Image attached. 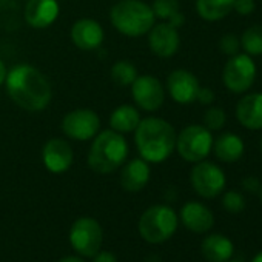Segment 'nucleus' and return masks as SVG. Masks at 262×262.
<instances>
[{
	"instance_id": "f257e3e1",
	"label": "nucleus",
	"mask_w": 262,
	"mask_h": 262,
	"mask_svg": "<svg viewBox=\"0 0 262 262\" xmlns=\"http://www.w3.org/2000/svg\"><path fill=\"white\" fill-rule=\"evenodd\" d=\"M10 99L30 113L43 111L53 99V88L48 77L30 63H17L8 70L5 83Z\"/></svg>"
},
{
	"instance_id": "f03ea898",
	"label": "nucleus",
	"mask_w": 262,
	"mask_h": 262,
	"mask_svg": "<svg viewBox=\"0 0 262 262\" xmlns=\"http://www.w3.org/2000/svg\"><path fill=\"white\" fill-rule=\"evenodd\" d=\"M178 133L174 126L158 116L141 119L135 129V144L144 161L148 164L165 162L176 150Z\"/></svg>"
},
{
	"instance_id": "7ed1b4c3",
	"label": "nucleus",
	"mask_w": 262,
	"mask_h": 262,
	"mask_svg": "<svg viewBox=\"0 0 262 262\" xmlns=\"http://www.w3.org/2000/svg\"><path fill=\"white\" fill-rule=\"evenodd\" d=\"M88 151V167L97 174H110L120 168L128 158V142L123 135L114 129H102L91 139Z\"/></svg>"
},
{
	"instance_id": "20e7f679",
	"label": "nucleus",
	"mask_w": 262,
	"mask_h": 262,
	"mask_svg": "<svg viewBox=\"0 0 262 262\" xmlns=\"http://www.w3.org/2000/svg\"><path fill=\"white\" fill-rule=\"evenodd\" d=\"M113 28L126 37H142L156 24L151 5L142 0H117L110 10Z\"/></svg>"
},
{
	"instance_id": "39448f33",
	"label": "nucleus",
	"mask_w": 262,
	"mask_h": 262,
	"mask_svg": "<svg viewBox=\"0 0 262 262\" xmlns=\"http://www.w3.org/2000/svg\"><path fill=\"white\" fill-rule=\"evenodd\" d=\"M178 214L168 205H153L139 219V233L150 244L168 241L178 228Z\"/></svg>"
},
{
	"instance_id": "423d86ee",
	"label": "nucleus",
	"mask_w": 262,
	"mask_h": 262,
	"mask_svg": "<svg viewBox=\"0 0 262 262\" xmlns=\"http://www.w3.org/2000/svg\"><path fill=\"white\" fill-rule=\"evenodd\" d=\"M213 141L211 131L204 125H187L176 138V151L184 161L196 164L211 153Z\"/></svg>"
},
{
	"instance_id": "0eeeda50",
	"label": "nucleus",
	"mask_w": 262,
	"mask_h": 262,
	"mask_svg": "<svg viewBox=\"0 0 262 262\" xmlns=\"http://www.w3.org/2000/svg\"><path fill=\"white\" fill-rule=\"evenodd\" d=\"M60 129L68 139L86 142L100 131V117L91 108H76L63 116Z\"/></svg>"
},
{
	"instance_id": "6e6552de",
	"label": "nucleus",
	"mask_w": 262,
	"mask_h": 262,
	"mask_svg": "<svg viewBox=\"0 0 262 262\" xmlns=\"http://www.w3.org/2000/svg\"><path fill=\"white\" fill-rule=\"evenodd\" d=\"M256 79V65L251 59V56L245 53H237L231 57H228L224 71H222V80L228 91L234 94H242L251 88Z\"/></svg>"
},
{
	"instance_id": "1a4fd4ad",
	"label": "nucleus",
	"mask_w": 262,
	"mask_h": 262,
	"mask_svg": "<svg viewBox=\"0 0 262 262\" xmlns=\"http://www.w3.org/2000/svg\"><path fill=\"white\" fill-rule=\"evenodd\" d=\"M103 231L100 224L93 217H79L70 230L71 247L82 256L93 257L100 251Z\"/></svg>"
},
{
	"instance_id": "9d476101",
	"label": "nucleus",
	"mask_w": 262,
	"mask_h": 262,
	"mask_svg": "<svg viewBox=\"0 0 262 262\" xmlns=\"http://www.w3.org/2000/svg\"><path fill=\"white\" fill-rule=\"evenodd\" d=\"M129 88L135 105L142 111L155 113L165 102V86L153 74H139Z\"/></svg>"
},
{
	"instance_id": "9b49d317",
	"label": "nucleus",
	"mask_w": 262,
	"mask_h": 262,
	"mask_svg": "<svg viewBox=\"0 0 262 262\" xmlns=\"http://www.w3.org/2000/svg\"><path fill=\"white\" fill-rule=\"evenodd\" d=\"M190 181L194 191L205 199H213L219 196L224 191L227 182L222 168L208 161L196 162L190 173Z\"/></svg>"
},
{
	"instance_id": "f8f14e48",
	"label": "nucleus",
	"mask_w": 262,
	"mask_h": 262,
	"mask_svg": "<svg viewBox=\"0 0 262 262\" xmlns=\"http://www.w3.org/2000/svg\"><path fill=\"white\" fill-rule=\"evenodd\" d=\"M147 36H148V47L151 53L161 59H170L179 51L181 47L179 30L170 25L168 22L155 24Z\"/></svg>"
},
{
	"instance_id": "ddd939ff",
	"label": "nucleus",
	"mask_w": 262,
	"mask_h": 262,
	"mask_svg": "<svg viewBox=\"0 0 262 262\" xmlns=\"http://www.w3.org/2000/svg\"><path fill=\"white\" fill-rule=\"evenodd\" d=\"M74 161V151L67 139L51 138L42 148V162L45 168L53 174H62L68 171Z\"/></svg>"
},
{
	"instance_id": "4468645a",
	"label": "nucleus",
	"mask_w": 262,
	"mask_h": 262,
	"mask_svg": "<svg viewBox=\"0 0 262 262\" xmlns=\"http://www.w3.org/2000/svg\"><path fill=\"white\" fill-rule=\"evenodd\" d=\"M70 39L80 51H94L102 47L105 40V31L97 20L83 17L71 25Z\"/></svg>"
},
{
	"instance_id": "2eb2a0df",
	"label": "nucleus",
	"mask_w": 262,
	"mask_h": 262,
	"mask_svg": "<svg viewBox=\"0 0 262 262\" xmlns=\"http://www.w3.org/2000/svg\"><path fill=\"white\" fill-rule=\"evenodd\" d=\"M201 85L198 77L188 70H174L167 77V91L170 97L181 105H190L196 100Z\"/></svg>"
},
{
	"instance_id": "dca6fc26",
	"label": "nucleus",
	"mask_w": 262,
	"mask_h": 262,
	"mask_svg": "<svg viewBox=\"0 0 262 262\" xmlns=\"http://www.w3.org/2000/svg\"><path fill=\"white\" fill-rule=\"evenodd\" d=\"M60 5L57 0H28L24 8L25 22L34 30L50 28L59 17Z\"/></svg>"
},
{
	"instance_id": "f3484780",
	"label": "nucleus",
	"mask_w": 262,
	"mask_h": 262,
	"mask_svg": "<svg viewBox=\"0 0 262 262\" xmlns=\"http://www.w3.org/2000/svg\"><path fill=\"white\" fill-rule=\"evenodd\" d=\"M151 168L142 158L131 159L122 165L120 170V187L128 193H138L144 190L150 181Z\"/></svg>"
},
{
	"instance_id": "a211bd4d",
	"label": "nucleus",
	"mask_w": 262,
	"mask_h": 262,
	"mask_svg": "<svg viewBox=\"0 0 262 262\" xmlns=\"http://www.w3.org/2000/svg\"><path fill=\"white\" fill-rule=\"evenodd\" d=\"M236 117L247 129H262V93L245 94L236 105Z\"/></svg>"
},
{
	"instance_id": "6ab92c4d",
	"label": "nucleus",
	"mask_w": 262,
	"mask_h": 262,
	"mask_svg": "<svg viewBox=\"0 0 262 262\" xmlns=\"http://www.w3.org/2000/svg\"><path fill=\"white\" fill-rule=\"evenodd\" d=\"M182 224L193 233H207L214 225V216L208 207L201 202H187L181 210Z\"/></svg>"
},
{
	"instance_id": "aec40b11",
	"label": "nucleus",
	"mask_w": 262,
	"mask_h": 262,
	"mask_svg": "<svg viewBox=\"0 0 262 262\" xmlns=\"http://www.w3.org/2000/svg\"><path fill=\"white\" fill-rule=\"evenodd\" d=\"M141 113L136 105L123 103L116 106L111 114H110V128L117 131L120 135H128L135 133V129L138 128L141 122Z\"/></svg>"
},
{
	"instance_id": "412c9836",
	"label": "nucleus",
	"mask_w": 262,
	"mask_h": 262,
	"mask_svg": "<svg viewBox=\"0 0 262 262\" xmlns=\"http://www.w3.org/2000/svg\"><path fill=\"white\" fill-rule=\"evenodd\" d=\"M211 150L214 151V156L221 162L233 164L242 158L245 145H244V141L241 139V136L228 131V133H224V135L217 136L216 141H213Z\"/></svg>"
},
{
	"instance_id": "4be33fe9",
	"label": "nucleus",
	"mask_w": 262,
	"mask_h": 262,
	"mask_svg": "<svg viewBox=\"0 0 262 262\" xmlns=\"http://www.w3.org/2000/svg\"><path fill=\"white\" fill-rule=\"evenodd\" d=\"M201 251L208 262H227L234 253V245L224 234H210L204 239Z\"/></svg>"
},
{
	"instance_id": "5701e85b",
	"label": "nucleus",
	"mask_w": 262,
	"mask_h": 262,
	"mask_svg": "<svg viewBox=\"0 0 262 262\" xmlns=\"http://www.w3.org/2000/svg\"><path fill=\"white\" fill-rule=\"evenodd\" d=\"M234 0H196V11L207 22L225 19L233 11Z\"/></svg>"
},
{
	"instance_id": "b1692460",
	"label": "nucleus",
	"mask_w": 262,
	"mask_h": 262,
	"mask_svg": "<svg viewBox=\"0 0 262 262\" xmlns=\"http://www.w3.org/2000/svg\"><path fill=\"white\" fill-rule=\"evenodd\" d=\"M110 76H111V80L117 86H131V83L136 80L139 73H138V68L133 65V62L117 60L113 63L110 70Z\"/></svg>"
},
{
	"instance_id": "393cba45",
	"label": "nucleus",
	"mask_w": 262,
	"mask_h": 262,
	"mask_svg": "<svg viewBox=\"0 0 262 262\" xmlns=\"http://www.w3.org/2000/svg\"><path fill=\"white\" fill-rule=\"evenodd\" d=\"M241 47L248 56H262V25L247 28L241 37Z\"/></svg>"
},
{
	"instance_id": "a878e982",
	"label": "nucleus",
	"mask_w": 262,
	"mask_h": 262,
	"mask_svg": "<svg viewBox=\"0 0 262 262\" xmlns=\"http://www.w3.org/2000/svg\"><path fill=\"white\" fill-rule=\"evenodd\" d=\"M151 10L156 19L162 22H168L174 14L181 11V5H179V0H155Z\"/></svg>"
},
{
	"instance_id": "bb28decb",
	"label": "nucleus",
	"mask_w": 262,
	"mask_h": 262,
	"mask_svg": "<svg viewBox=\"0 0 262 262\" xmlns=\"http://www.w3.org/2000/svg\"><path fill=\"white\" fill-rule=\"evenodd\" d=\"M225 122H227V114L219 106H211L204 114V126L208 128L210 131L221 129L225 125Z\"/></svg>"
},
{
	"instance_id": "cd10ccee",
	"label": "nucleus",
	"mask_w": 262,
	"mask_h": 262,
	"mask_svg": "<svg viewBox=\"0 0 262 262\" xmlns=\"http://www.w3.org/2000/svg\"><path fill=\"white\" fill-rule=\"evenodd\" d=\"M222 207L228 211V213H241L245 208V198L236 191V190H230L224 194L222 198Z\"/></svg>"
},
{
	"instance_id": "c85d7f7f",
	"label": "nucleus",
	"mask_w": 262,
	"mask_h": 262,
	"mask_svg": "<svg viewBox=\"0 0 262 262\" xmlns=\"http://www.w3.org/2000/svg\"><path fill=\"white\" fill-rule=\"evenodd\" d=\"M219 48L228 57L234 56L241 50V39L236 34H224L219 40Z\"/></svg>"
},
{
	"instance_id": "c756f323",
	"label": "nucleus",
	"mask_w": 262,
	"mask_h": 262,
	"mask_svg": "<svg viewBox=\"0 0 262 262\" xmlns=\"http://www.w3.org/2000/svg\"><path fill=\"white\" fill-rule=\"evenodd\" d=\"M254 8H256L254 0H234L233 4V10L239 16H250L254 11Z\"/></svg>"
},
{
	"instance_id": "7c9ffc66",
	"label": "nucleus",
	"mask_w": 262,
	"mask_h": 262,
	"mask_svg": "<svg viewBox=\"0 0 262 262\" xmlns=\"http://www.w3.org/2000/svg\"><path fill=\"white\" fill-rule=\"evenodd\" d=\"M196 100L201 105H211L214 102V91L208 86H201L196 96Z\"/></svg>"
},
{
	"instance_id": "2f4dec72",
	"label": "nucleus",
	"mask_w": 262,
	"mask_h": 262,
	"mask_svg": "<svg viewBox=\"0 0 262 262\" xmlns=\"http://www.w3.org/2000/svg\"><path fill=\"white\" fill-rule=\"evenodd\" d=\"M242 187H244V190H247L248 193H257V191H260V182H259V179L257 178H253V176H248V178H245L244 181H242Z\"/></svg>"
},
{
	"instance_id": "473e14b6",
	"label": "nucleus",
	"mask_w": 262,
	"mask_h": 262,
	"mask_svg": "<svg viewBox=\"0 0 262 262\" xmlns=\"http://www.w3.org/2000/svg\"><path fill=\"white\" fill-rule=\"evenodd\" d=\"M93 257H94V262H117L116 256L110 251H99Z\"/></svg>"
},
{
	"instance_id": "72a5a7b5",
	"label": "nucleus",
	"mask_w": 262,
	"mask_h": 262,
	"mask_svg": "<svg viewBox=\"0 0 262 262\" xmlns=\"http://www.w3.org/2000/svg\"><path fill=\"white\" fill-rule=\"evenodd\" d=\"M7 74H8V68L5 65V62L0 59V86L5 83V79H7Z\"/></svg>"
},
{
	"instance_id": "f704fd0d",
	"label": "nucleus",
	"mask_w": 262,
	"mask_h": 262,
	"mask_svg": "<svg viewBox=\"0 0 262 262\" xmlns=\"http://www.w3.org/2000/svg\"><path fill=\"white\" fill-rule=\"evenodd\" d=\"M59 262H83V260L79 259V257H76V256H67L63 259H60Z\"/></svg>"
},
{
	"instance_id": "c9c22d12",
	"label": "nucleus",
	"mask_w": 262,
	"mask_h": 262,
	"mask_svg": "<svg viewBox=\"0 0 262 262\" xmlns=\"http://www.w3.org/2000/svg\"><path fill=\"white\" fill-rule=\"evenodd\" d=\"M251 262H262V250H260V251L253 257V260H251Z\"/></svg>"
},
{
	"instance_id": "e433bc0d",
	"label": "nucleus",
	"mask_w": 262,
	"mask_h": 262,
	"mask_svg": "<svg viewBox=\"0 0 262 262\" xmlns=\"http://www.w3.org/2000/svg\"><path fill=\"white\" fill-rule=\"evenodd\" d=\"M260 202H262V187H260Z\"/></svg>"
},
{
	"instance_id": "4c0bfd02",
	"label": "nucleus",
	"mask_w": 262,
	"mask_h": 262,
	"mask_svg": "<svg viewBox=\"0 0 262 262\" xmlns=\"http://www.w3.org/2000/svg\"><path fill=\"white\" fill-rule=\"evenodd\" d=\"M260 153H262V139H260Z\"/></svg>"
},
{
	"instance_id": "58836bf2",
	"label": "nucleus",
	"mask_w": 262,
	"mask_h": 262,
	"mask_svg": "<svg viewBox=\"0 0 262 262\" xmlns=\"http://www.w3.org/2000/svg\"><path fill=\"white\" fill-rule=\"evenodd\" d=\"M227 262H241V260H227Z\"/></svg>"
}]
</instances>
